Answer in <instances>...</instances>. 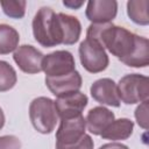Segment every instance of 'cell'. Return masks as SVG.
I'll use <instances>...</instances> for the list:
<instances>
[{
	"instance_id": "8992f818",
	"label": "cell",
	"mask_w": 149,
	"mask_h": 149,
	"mask_svg": "<svg viewBox=\"0 0 149 149\" xmlns=\"http://www.w3.org/2000/svg\"><path fill=\"white\" fill-rule=\"evenodd\" d=\"M42 71L45 77H62L76 71V62L71 52L66 50H57L48 54L42 61Z\"/></svg>"
},
{
	"instance_id": "d6986e66",
	"label": "cell",
	"mask_w": 149,
	"mask_h": 149,
	"mask_svg": "<svg viewBox=\"0 0 149 149\" xmlns=\"http://www.w3.org/2000/svg\"><path fill=\"white\" fill-rule=\"evenodd\" d=\"M16 80L17 76L14 68L9 63L0 61V92H6L13 88Z\"/></svg>"
},
{
	"instance_id": "cb8c5ba5",
	"label": "cell",
	"mask_w": 149,
	"mask_h": 149,
	"mask_svg": "<svg viewBox=\"0 0 149 149\" xmlns=\"http://www.w3.org/2000/svg\"><path fill=\"white\" fill-rule=\"evenodd\" d=\"M99 149H129L127 146L122 144V143H118V142H112V143H106L102 144Z\"/></svg>"
},
{
	"instance_id": "9c48e42d",
	"label": "cell",
	"mask_w": 149,
	"mask_h": 149,
	"mask_svg": "<svg viewBox=\"0 0 149 149\" xmlns=\"http://www.w3.org/2000/svg\"><path fill=\"white\" fill-rule=\"evenodd\" d=\"M44 55L33 45L23 44L16 48L13 58L19 68L26 73H38L42 71V61Z\"/></svg>"
},
{
	"instance_id": "e0dca14e",
	"label": "cell",
	"mask_w": 149,
	"mask_h": 149,
	"mask_svg": "<svg viewBox=\"0 0 149 149\" xmlns=\"http://www.w3.org/2000/svg\"><path fill=\"white\" fill-rule=\"evenodd\" d=\"M20 41V35L15 28L8 24H0V55L15 51Z\"/></svg>"
},
{
	"instance_id": "9a60e30c",
	"label": "cell",
	"mask_w": 149,
	"mask_h": 149,
	"mask_svg": "<svg viewBox=\"0 0 149 149\" xmlns=\"http://www.w3.org/2000/svg\"><path fill=\"white\" fill-rule=\"evenodd\" d=\"M61 29H62V36H63V42L62 44L71 45L78 42L80 34H81V24L79 20L76 16L64 14V13H58L57 14Z\"/></svg>"
},
{
	"instance_id": "2e32d148",
	"label": "cell",
	"mask_w": 149,
	"mask_h": 149,
	"mask_svg": "<svg viewBox=\"0 0 149 149\" xmlns=\"http://www.w3.org/2000/svg\"><path fill=\"white\" fill-rule=\"evenodd\" d=\"M121 62L132 68H146L149 64V42L146 37L136 35V43L133 52L121 59Z\"/></svg>"
},
{
	"instance_id": "7a4b0ae2",
	"label": "cell",
	"mask_w": 149,
	"mask_h": 149,
	"mask_svg": "<svg viewBox=\"0 0 149 149\" xmlns=\"http://www.w3.org/2000/svg\"><path fill=\"white\" fill-rule=\"evenodd\" d=\"M35 40L45 48L62 44L63 36L57 14L50 7H41L33 19Z\"/></svg>"
},
{
	"instance_id": "6da1fadb",
	"label": "cell",
	"mask_w": 149,
	"mask_h": 149,
	"mask_svg": "<svg viewBox=\"0 0 149 149\" xmlns=\"http://www.w3.org/2000/svg\"><path fill=\"white\" fill-rule=\"evenodd\" d=\"M86 37L99 42L120 61L128 57L136 43V35L123 27L113 23H92L88 26Z\"/></svg>"
},
{
	"instance_id": "ba28073f",
	"label": "cell",
	"mask_w": 149,
	"mask_h": 149,
	"mask_svg": "<svg viewBox=\"0 0 149 149\" xmlns=\"http://www.w3.org/2000/svg\"><path fill=\"white\" fill-rule=\"evenodd\" d=\"M86 122L83 115L61 120L56 132V144H72L85 135Z\"/></svg>"
},
{
	"instance_id": "44dd1931",
	"label": "cell",
	"mask_w": 149,
	"mask_h": 149,
	"mask_svg": "<svg viewBox=\"0 0 149 149\" xmlns=\"http://www.w3.org/2000/svg\"><path fill=\"white\" fill-rule=\"evenodd\" d=\"M93 140L87 134H85L79 141L72 144H56V149H93Z\"/></svg>"
},
{
	"instance_id": "3957f363",
	"label": "cell",
	"mask_w": 149,
	"mask_h": 149,
	"mask_svg": "<svg viewBox=\"0 0 149 149\" xmlns=\"http://www.w3.org/2000/svg\"><path fill=\"white\" fill-rule=\"evenodd\" d=\"M29 118L34 128L42 134H50L59 119L54 100L47 97L35 98L30 102Z\"/></svg>"
},
{
	"instance_id": "8fae6325",
	"label": "cell",
	"mask_w": 149,
	"mask_h": 149,
	"mask_svg": "<svg viewBox=\"0 0 149 149\" xmlns=\"http://www.w3.org/2000/svg\"><path fill=\"white\" fill-rule=\"evenodd\" d=\"M92 98L101 105L119 107L120 106V98L118 94V87L113 79L111 78H101L95 80L91 88Z\"/></svg>"
},
{
	"instance_id": "603a6c76",
	"label": "cell",
	"mask_w": 149,
	"mask_h": 149,
	"mask_svg": "<svg viewBox=\"0 0 149 149\" xmlns=\"http://www.w3.org/2000/svg\"><path fill=\"white\" fill-rule=\"evenodd\" d=\"M0 149H21V141L14 135L0 136Z\"/></svg>"
},
{
	"instance_id": "ffe728a7",
	"label": "cell",
	"mask_w": 149,
	"mask_h": 149,
	"mask_svg": "<svg viewBox=\"0 0 149 149\" xmlns=\"http://www.w3.org/2000/svg\"><path fill=\"white\" fill-rule=\"evenodd\" d=\"M26 5L27 2L24 0L0 1V6L2 7L3 13L12 19H22L26 13Z\"/></svg>"
},
{
	"instance_id": "5b68a950",
	"label": "cell",
	"mask_w": 149,
	"mask_h": 149,
	"mask_svg": "<svg viewBox=\"0 0 149 149\" xmlns=\"http://www.w3.org/2000/svg\"><path fill=\"white\" fill-rule=\"evenodd\" d=\"M78 51L80 63L86 71L91 73H98L106 70L108 66V55L102 45L95 40L86 37L79 44Z\"/></svg>"
},
{
	"instance_id": "4fadbf2b",
	"label": "cell",
	"mask_w": 149,
	"mask_h": 149,
	"mask_svg": "<svg viewBox=\"0 0 149 149\" xmlns=\"http://www.w3.org/2000/svg\"><path fill=\"white\" fill-rule=\"evenodd\" d=\"M114 113L104 106H97L88 111L85 122L90 133L100 135L102 130L114 120Z\"/></svg>"
},
{
	"instance_id": "484cf974",
	"label": "cell",
	"mask_w": 149,
	"mask_h": 149,
	"mask_svg": "<svg viewBox=\"0 0 149 149\" xmlns=\"http://www.w3.org/2000/svg\"><path fill=\"white\" fill-rule=\"evenodd\" d=\"M3 125H5V114H3L2 108L0 107V129L3 127Z\"/></svg>"
},
{
	"instance_id": "7c38bea8",
	"label": "cell",
	"mask_w": 149,
	"mask_h": 149,
	"mask_svg": "<svg viewBox=\"0 0 149 149\" xmlns=\"http://www.w3.org/2000/svg\"><path fill=\"white\" fill-rule=\"evenodd\" d=\"M81 76L80 73L76 70L72 73H69L66 76L62 77H45V85L50 90L52 94L56 97H59L62 94H66L70 92H76L79 91L81 87Z\"/></svg>"
},
{
	"instance_id": "52a82bcc",
	"label": "cell",
	"mask_w": 149,
	"mask_h": 149,
	"mask_svg": "<svg viewBox=\"0 0 149 149\" xmlns=\"http://www.w3.org/2000/svg\"><path fill=\"white\" fill-rule=\"evenodd\" d=\"M54 102L58 118L63 120L81 115V112L87 106L88 99L86 94L81 93L80 91H76L57 97Z\"/></svg>"
},
{
	"instance_id": "30bf717a",
	"label": "cell",
	"mask_w": 149,
	"mask_h": 149,
	"mask_svg": "<svg viewBox=\"0 0 149 149\" xmlns=\"http://www.w3.org/2000/svg\"><path fill=\"white\" fill-rule=\"evenodd\" d=\"M118 13L115 0H91L87 2L85 15L92 23H111Z\"/></svg>"
},
{
	"instance_id": "ac0fdd59",
	"label": "cell",
	"mask_w": 149,
	"mask_h": 149,
	"mask_svg": "<svg viewBox=\"0 0 149 149\" xmlns=\"http://www.w3.org/2000/svg\"><path fill=\"white\" fill-rule=\"evenodd\" d=\"M148 6V0H130L127 2V14L133 22L147 26L149 23Z\"/></svg>"
},
{
	"instance_id": "7402d4cb",
	"label": "cell",
	"mask_w": 149,
	"mask_h": 149,
	"mask_svg": "<svg viewBox=\"0 0 149 149\" xmlns=\"http://www.w3.org/2000/svg\"><path fill=\"white\" fill-rule=\"evenodd\" d=\"M135 119L140 127L148 129V100L142 101L141 105L135 109Z\"/></svg>"
},
{
	"instance_id": "277c9868",
	"label": "cell",
	"mask_w": 149,
	"mask_h": 149,
	"mask_svg": "<svg viewBox=\"0 0 149 149\" xmlns=\"http://www.w3.org/2000/svg\"><path fill=\"white\" fill-rule=\"evenodd\" d=\"M120 101L127 105H133L148 100L149 97V79L139 73L123 76L116 84Z\"/></svg>"
},
{
	"instance_id": "d4e9b609",
	"label": "cell",
	"mask_w": 149,
	"mask_h": 149,
	"mask_svg": "<svg viewBox=\"0 0 149 149\" xmlns=\"http://www.w3.org/2000/svg\"><path fill=\"white\" fill-rule=\"evenodd\" d=\"M64 6L69 7V8H72V9H78L79 7H81L84 5V1H63Z\"/></svg>"
},
{
	"instance_id": "5bb4252c",
	"label": "cell",
	"mask_w": 149,
	"mask_h": 149,
	"mask_svg": "<svg viewBox=\"0 0 149 149\" xmlns=\"http://www.w3.org/2000/svg\"><path fill=\"white\" fill-rule=\"evenodd\" d=\"M134 122L127 118H121L118 120H113L100 134V136L105 140L119 141L127 140L133 134Z\"/></svg>"
}]
</instances>
